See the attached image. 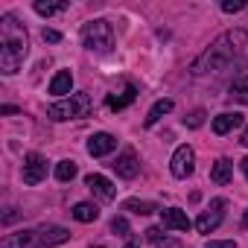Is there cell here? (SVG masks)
Here are the masks:
<instances>
[{"instance_id":"18","label":"cell","mask_w":248,"mask_h":248,"mask_svg":"<svg viewBox=\"0 0 248 248\" xmlns=\"http://www.w3.org/2000/svg\"><path fill=\"white\" fill-rule=\"evenodd\" d=\"M73 219L76 222H96L99 219V210H96V204H88V202H79V204H73Z\"/></svg>"},{"instance_id":"19","label":"cell","mask_w":248,"mask_h":248,"mask_svg":"<svg viewBox=\"0 0 248 248\" xmlns=\"http://www.w3.org/2000/svg\"><path fill=\"white\" fill-rule=\"evenodd\" d=\"M228 96L236 99V102H242V105H248V76H239L236 82H231Z\"/></svg>"},{"instance_id":"24","label":"cell","mask_w":248,"mask_h":248,"mask_svg":"<svg viewBox=\"0 0 248 248\" xmlns=\"http://www.w3.org/2000/svg\"><path fill=\"white\" fill-rule=\"evenodd\" d=\"M64 9H67V3H41V0L35 3V12H38V15H44V18L56 15V12H64Z\"/></svg>"},{"instance_id":"30","label":"cell","mask_w":248,"mask_h":248,"mask_svg":"<svg viewBox=\"0 0 248 248\" xmlns=\"http://www.w3.org/2000/svg\"><path fill=\"white\" fill-rule=\"evenodd\" d=\"M239 167H242V175L248 178V158H242V161H239Z\"/></svg>"},{"instance_id":"22","label":"cell","mask_w":248,"mask_h":248,"mask_svg":"<svg viewBox=\"0 0 248 248\" xmlns=\"http://www.w3.org/2000/svg\"><path fill=\"white\" fill-rule=\"evenodd\" d=\"M123 210H132V213H138V216H146V213L155 210V204H152V202H140V199H129L126 204H123Z\"/></svg>"},{"instance_id":"25","label":"cell","mask_w":248,"mask_h":248,"mask_svg":"<svg viewBox=\"0 0 248 248\" xmlns=\"http://www.w3.org/2000/svg\"><path fill=\"white\" fill-rule=\"evenodd\" d=\"M202 123H204V111H202V108H196L190 117H184V126H187V129H199Z\"/></svg>"},{"instance_id":"3","label":"cell","mask_w":248,"mask_h":248,"mask_svg":"<svg viewBox=\"0 0 248 248\" xmlns=\"http://www.w3.org/2000/svg\"><path fill=\"white\" fill-rule=\"evenodd\" d=\"M91 111H93V99H91V93H70L67 99L53 102V105L47 108V117L56 120V123H62V120H79V117H88Z\"/></svg>"},{"instance_id":"11","label":"cell","mask_w":248,"mask_h":248,"mask_svg":"<svg viewBox=\"0 0 248 248\" xmlns=\"http://www.w3.org/2000/svg\"><path fill=\"white\" fill-rule=\"evenodd\" d=\"M0 248H38V233L35 231H21V233H9L3 236Z\"/></svg>"},{"instance_id":"14","label":"cell","mask_w":248,"mask_h":248,"mask_svg":"<svg viewBox=\"0 0 248 248\" xmlns=\"http://www.w3.org/2000/svg\"><path fill=\"white\" fill-rule=\"evenodd\" d=\"M236 126H242V114H231V111H225V114H219V117H213V132L216 135H228V132H233Z\"/></svg>"},{"instance_id":"12","label":"cell","mask_w":248,"mask_h":248,"mask_svg":"<svg viewBox=\"0 0 248 248\" xmlns=\"http://www.w3.org/2000/svg\"><path fill=\"white\" fill-rule=\"evenodd\" d=\"M161 222H164V228H172V231H190V219H187V213L184 210H178V207H170V210H161Z\"/></svg>"},{"instance_id":"1","label":"cell","mask_w":248,"mask_h":248,"mask_svg":"<svg viewBox=\"0 0 248 248\" xmlns=\"http://www.w3.org/2000/svg\"><path fill=\"white\" fill-rule=\"evenodd\" d=\"M245 44H248V32L245 30H228L225 35H219L213 44H210V50H204L196 62H193V73L196 76H202V73H210V70H222V67H228L231 62H233V56H239L242 50H245Z\"/></svg>"},{"instance_id":"2","label":"cell","mask_w":248,"mask_h":248,"mask_svg":"<svg viewBox=\"0 0 248 248\" xmlns=\"http://www.w3.org/2000/svg\"><path fill=\"white\" fill-rule=\"evenodd\" d=\"M27 32L24 27H18V21L12 15H3L0 18V70L6 76L18 73V67L24 64L27 59Z\"/></svg>"},{"instance_id":"32","label":"cell","mask_w":248,"mask_h":248,"mask_svg":"<svg viewBox=\"0 0 248 248\" xmlns=\"http://www.w3.org/2000/svg\"><path fill=\"white\" fill-rule=\"evenodd\" d=\"M242 228H248V210H245V216H242Z\"/></svg>"},{"instance_id":"8","label":"cell","mask_w":248,"mask_h":248,"mask_svg":"<svg viewBox=\"0 0 248 248\" xmlns=\"http://www.w3.org/2000/svg\"><path fill=\"white\" fill-rule=\"evenodd\" d=\"M85 184H88V190H91L96 199H102V202H111V199L117 196V187H114L105 175H99V172H91V175L85 178Z\"/></svg>"},{"instance_id":"9","label":"cell","mask_w":248,"mask_h":248,"mask_svg":"<svg viewBox=\"0 0 248 248\" xmlns=\"http://www.w3.org/2000/svg\"><path fill=\"white\" fill-rule=\"evenodd\" d=\"M114 170H117V175L120 178H135L138 172H140V164H138V155L132 152V149H126V152H123L114 164H111Z\"/></svg>"},{"instance_id":"29","label":"cell","mask_w":248,"mask_h":248,"mask_svg":"<svg viewBox=\"0 0 248 248\" xmlns=\"http://www.w3.org/2000/svg\"><path fill=\"white\" fill-rule=\"evenodd\" d=\"M41 35H44V41H50V44H59V41H62V35H59L56 30H44Z\"/></svg>"},{"instance_id":"6","label":"cell","mask_w":248,"mask_h":248,"mask_svg":"<svg viewBox=\"0 0 248 248\" xmlns=\"http://www.w3.org/2000/svg\"><path fill=\"white\" fill-rule=\"evenodd\" d=\"M222 216H225V199H213V202H210V207L196 219L199 233H210V231H216V228H219V222H222Z\"/></svg>"},{"instance_id":"13","label":"cell","mask_w":248,"mask_h":248,"mask_svg":"<svg viewBox=\"0 0 248 248\" xmlns=\"http://www.w3.org/2000/svg\"><path fill=\"white\" fill-rule=\"evenodd\" d=\"M67 239H70V233H67L64 228H59V225H50V228H41V231H38V248L62 245V242H67Z\"/></svg>"},{"instance_id":"4","label":"cell","mask_w":248,"mask_h":248,"mask_svg":"<svg viewBox=\"0 0 248 248\" xmlns=\"http://www.w3.org/2000/svg\"><path fill=\"white\" fill-rule=\"evenodd\" d=\"M82 44L91 53H108L114 47V30L108 21H91L82 27Z\"/></svg>"},{"instance_id":"27","label":"cell","mask_w":248,"mask_h":248,"mask_svg":"<svg viewBox=\"0 0 248 248\" xmlns=\"http://www.w3.org/2000/svg\"><path fill=\"white\" fill-rule=\"evenodd\" d=\"M245 9V3H242V0H225V3H222V12H242Z\"/></svg>"},{"instance_id":"20","label":"cell","mask_w":248,"mask_h":248,"mask_svg":"<svg viewBox=\"0 0 248 248\" xmlns=\"http://www.w3.org/2000/svg\"><path fill=\"white\" fill-rule=\"evenodd\" d=\"M172 111V99H158L152 108H149V114H146V126H155V123L164 117V114H170Z\"/></svg>"},{"instance_id":"31","label":"cell","mask_w":248,"mask_h":248,"mask_svg":"<svg viewBox=\"0 0 248 248\" xmlns=\"http://www.w3.org/2000/svg\"><path fill=\"white\" fill-rule=\"evenodd\" d=\"M242 146H248V129L242 132Z\"/></svg>"},{"instance_id":"33","label":"cell","mask_w":248,"mask_h":248,"mask_svg":"<svg viewBox=\"0 0 248 248\" xmlns=\"http://www.w3.org/2000/svg\"><path fill=\"white\" fill-rule=\"evenodd\" d=\"M126 248H138V245H135V242H129V245H126Z\"/></svg>"},{"instance_id":"16","label":"cell","mask_w":248,"mask_h":248,"mask_svg":"<svg viewBox=\"0 0 248 248\" xmlns=\"http://www.w3.org/2000/svg\"><path fill=\"white\" fill-rule=\"evenodd\" d=\"M231 178H233V164L228 158H219L210 170V181L213 184H231Z\"/></svg>"},{"instance_id":"23","label":"cell","mask_w":248,"mask_h":248,"mask_svg":"<svg viewBox=\"0 0 248 248\" xmlns=\"http://www.w3.org/2000/svg\"><path fill=\"white\" fill-rule=\"evenodd\" d=\"M56 178H59V181H73V178H76V164H73V161H59Z\"/></svg>"},{"instance_id":"10","label":"cell","mask_w":248,"mask_h":248,"mask_svg":"<svg viewBox=\"0 0 248 248\" xmlns=\"http://www.w3.org/2000/svg\"><path fill=\"white\" fill-rule=\"evenodd\" d=\"M114 149H117V138L108 135V132H99V135H93V138L88 140V152H91L93 158H102V155H108V152H114Z\"/></svg>"},{"instance_id":"7","label":"cell","mask_w":248,"mask_h":248,"mask_svg":"<svg viewBox=\"0 0 248 248\" xmlns=\"http://www.w3.org/2000/svg\"><path fill=\"white\" fill-rule=\"evenodd\" d=\"M44 178H47V161H44L38 152H30L27 161H24V184L35 187V184H41Z\"/></svg>"},{"instance_id":"21","label":"cell","mask_w":248,"mask_h":248,"mask_svg":"<svg viewBox=\"0 0 248 248\" xmlns=\"http://www.w3.org/2000/svg\"><path fill=\"white\" fill-rule=\"evenodd\" d=\"M146 239H149V242H155L158 248H181V242H178V239H167V236H161V231H158V228H149V231H146Z\"/></svg>"},{"instance_id":"17","label":"cell","mask_w":248,"mask_h":248,"mask_svg":"<svg viewBox=\"0 0 248 248\" xmlns=\"http://www.w3.org/2000/svg\"><path fill=\"white\" fill-rule=\"evenodd\" d=\"M70 88H73V73L70 70H59L53 76V82H50V93L53 96H64V93H70Z\"/></svg>"},{"instance_id":"28","label":"cell","mask_w":248,"mask_h":248,"mask_svg":"<svg viewBox=\"0 0 248 248\" xmlns=\"http://www.w3.org/2000/svg\"><path fill=\"white\" fill-rule=\"evenodd\" d=\"M207 248H236V242L233 239H210Z\"/></svg>"},{"instance_id":"5","label":"cell","mask_w":248,"mask_h":248,"mask_svg":"<svg viewBox=\"0 0 248 248\" xmlns=\"http://www.w3.org/2000/svg\"><path fill=\"white\" fill-rule=\"evenodd\" d=\"M170 170H172L175 178L193 175V170H196V152H193L190 146H178L175 155H172V161H170Z\"/></svg>"},{"instance_id":"15","label":"cell","mask_w":248,"mask_h":248,"mask_svg":"<svg viewBox=\"0 0 248 248\" xmlns=\"http://www.w3.org/2000/svg\"><path fill=\"white\" fill-rule=\"evenodd\" d=\"M135 96H138L135 85H126L120 93H111V96H108V108H111V111H123L126 105H132V102H135Z\"/></svg>"},{"instance_id":"26","label":"cell","mask_w":248,"mask_h":248,"mask_svg":"<svg viewBox=\"0 0 248 248\" xmlns=\"http://www.w3.org/2000/svg\"><path fill=\"white\" fill-rule=\"evenodd\" d=\"M111 231H114L117 236H129V222L123 219V216H114V219H111Z\"/></svg>"}]
</instances>
